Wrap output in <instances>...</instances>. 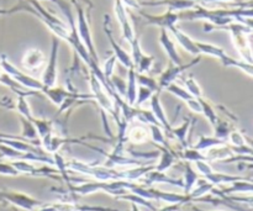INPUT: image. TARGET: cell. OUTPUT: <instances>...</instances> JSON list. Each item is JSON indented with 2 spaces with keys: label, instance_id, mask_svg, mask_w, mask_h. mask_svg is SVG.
Here are the masks:
<instances>
[{
  "label": "cell",
  "instance_id": "9c48e42d",
  "mask_svg": "<svg viewBox=\"0 0 253 211\" xmlns=\"http://www.w3.org/2000/svg\"><path fill=\"white\" fill-rule=\"evenodd\" d=\"M114 12H115L116 20H118L119 25H120L121 34H123L124 40H126L128 43H131L132 40L135 39L136 34L132 24L130 21V17H128V12L126 10V6L124 5V2L121 0H114Z\"/></svg>",
  "mask_w": 253,
  "mask_h": 211
},
{
  "label": "cell",
  "instance_id": "f6af8a7d",
  "mask_svg": "<svg viewBox=\"0 0 253 211\" xmlns=\"http://www.w3.org/2000/svg\"><path fill=\"white\" fill-rule=\"evenodd\" d=\"M194 163L198 172H199L202 175H204V177H207V175L211 174V173L214 172V169H212V167L209 165L208 161H197V162Z\"/></svg>",
  "mask_w": 253,
  "mask_h": 211
},
{
  "label": "cell",
  "instance_id": "8992f818",
  "mask_svg": "<svg viewBox=\"0 0 253 211\" xmlns=\"http://www.w3.org/2000/svg\"><path fill=\"white\" fill-rule=\"evenodd\" d=\"M0 202L9 203L14 207L20 208L26 211H35L40 208L43 207V203L40 200L34 199L26 194L17 192H11V190H0Z\"/></svg>",
  "mask_w": 253,
  "mask_h": 211
},
{
  "label": "cell",
  "instance_id": "c3c4849f",
  "mask_svg": "<svg viewBox=\"0 0 253 211\" xmlns=\"http://www.w3.org/2000/svg\"><path fill=\"white\" fill-rule=\"evenodd\" d=\"M182 207V204H169L167 207L162 208V209H157V211H179Z\"/></svg>",
  "mask_w": 253,
  "mask_h": 211
},
{
  "label": "cell",
  "instance_id": "f546056e",
  "mask_svg": "<svg viewBox=\"0 0 253 211\" xmlns=\"http://www.w3.org/2000/svg\"><path fill=\"white\" fill-rule=\"evenodd\" d=\"M204 178L208 180V182H210L211 184H214L215 187H216V185H221V184H231V183L236 182V180L242 179L244 177L224 174V173H217L214 170L211 174L207 175V177H204Z\"/></svg>",
  "mask_w": 253,
  "mask_h": 211
},
{
  "label": "cell",
  "instance_id": "d590c367",
  "mask_svg": "<svg viewBox=\"0 0 253 211\" xmlns=\"http://www.w3.org/2000/svg\"><path fill=\"white\" fill-rule=\"evenodd\" d=\"M155 62H156L155 57L143 53V56L141 57L140 62H138L137 66L135 67V69L138 72V73H143V74L151 73L153 66H155Z\"/></svg>",
  "mask_w": 253,
  "mask_h": 211
},
{
  "label": "cell",
  "instance_id": "d4e9b609",
  "mask_svg": "<svg viewBox=\"0 0 253 211\" xmlns=\"http://www.w3.org/2000/svg\"><path fill=\"white\" fill-rule=\"evenodd\" d=\"M42 93H43L44 95L49 99V101H51V103H53L54 105L59 106L64 100H66L67 98H68L69 95H71L72 93H74V91L68 90V89L61 88V86H52V88H46V86H44V89Z\"/></svg>",
  "mask_w": 253,
  "mask_h": 211
},
{
  "label": "cell",
  "instance_id": "7bdbcfd3",
  "mask_svg": "<svg viewBox=\"0 0 253 211\" xmlns=\"http://www.w3.org/2000/svg\"><path fill=\"white\" fill-rule=\"evenodd\" d=\"M131 48H132V52H131V58H132V62H133V66H137V63L140 62L141 57L143 56V52H142V48H141V44H140V37L136 35L135 39L132 40V42H131Z\"/></svg>",
  "mask_w": 253,
  "mask_h": 211
},
{
  "label": "cell",
  "instance_id": "30bf717a",
  "mask_svg": "<svg viewBox=\"0 0 253 211\" xmlns=\"http://www.w3.org/2000/svg\"><path fill=\"white\" fill-rule=\"evenodd\" d=\"M103 27H104V32H105L106 37H108L109 42H110L111 47H113V51H114V54L116 56V59H118V61L127 69L135 67L133 66L132 58H131V54L127 53V52H126L125 49H124L123 47L115 41V37H114L113 35V30H111L110 16H109V15H105V16H104Z\"/></svg>",
  "mask_w": 253,
  "mask_h": 211
},
{
  "label": "cell",
  "instance_id": "3957f363",
  "mask_svg": "<svg viewBox=\"0 0 253 211\" xmlns=\"http://www.w3.org/2000/svg\"><path fill=\"white\" fill-rule=\"evenodd\" d=\"M77 9V31H78L79 37H81L82 42L84 43V46L86 47L88 49L89 54L93 58V61L95 63L100 64L99 62V57L98 53H96L95 46H94V41H93V35H91L90 31V25H89V15L85 12V9H84L83 5L81 2H76L74 4Z\"/></svg>",
  "mask_w": 253,
  "mask_h": 211
},
{
  "label": "cell",
  "instance_id": "4dcf8cb0",
  "mask_svg": "<svg viewBox=\"0 0 253 211\" xmlns=\"http://www.w3.org/2000/svg\"><path fill=\"white\" fill-rule=\"evenodd\" d=\"M200 101V105H202V109H203V113L204 114V116L207 118V120L209 121L210 125L214 127L215 125L217 124V121H219V116H217V113L216 110H215L214 105H212L211 103H210L208 99H205L204 96H202V98H198Z\"/></svg>",
  "mask_w": 253,
  "mask_h": 211
},
{
  "label": "cell",
  "instance_id": "ee69618b",
  "mask_svg": "<svg viewBox=\"0 0 253 211\" xmlns=\"http://www.w3.org/2000/svg\"><path fill=\"white\" fill-rule=\"evenodd\" d=\"M0 174L7 175V177H16L20 173L17 172V169L11 163H5L0 161Z\"/></svg>",
  "mask_w": 253,
  "mask_h": 211
},
{
  "label": "cell",
  "instance_id": "83f0119b",
  "mask_svg": "<svg viewBox=\"0 0 253 211\" xmlns=\"http://www.w3.org/2000/svg\"><path fill=\"white\" fill-rule=\"evenodd\" d=\"M198 177L197 173L190 166V162H187L184 165V178H183V189H184V195H188L193 190V188L197 184Z\"/></svg>",
  "mask_w": 253,
  "mask_h": 211
},
{
  "label": "cell",
  "instance_id": "ba28073f",
  "mask_svg": "<svg viewBox=\"0 0 253 211\" xmlns=\"http://www.w3.org/2000/svg\"><path fill=\"white\" fill-rule=\"evenodd\" d=\"M138 14L142 17V20L145 21L146 25H151V26H157L160 29H166L168 30L169 27L177 25V22L179 21V15L177 11H172V10H167L166 12L160 15H153L145 12L142 9L138 10Z\"/></svg>",
  "mask_w": 253,
  "mask_h": 211
},
{
  "label": "cell",
  "instance_id": "b9f144b4",
  "mask_svg": "<svg viewBox=\"0 0 253 211\" xmlns=\"http://www.w3.org/2000/svg\"><path fill=\"white\" fill-rule=\"evenodd\" d=\"M153 93H155V91H152L151 89L146 88V86H142V85H138L137 98H136V103H135L136 108H141L142 104H145L146 101H150V99L152 98Z\"/></svg>",
  "mask_w": 253,
  "mask_h": 211
},
{
  "label": "cell",
  "instance_id": "cb8c5ba5",
  "mask_svg": "<svg viewBox=\"0 0 253 211\" xmlns=\"http://www.w3.org/2000/svg\"><path fill=\"white\" fill-rule=\"evenodd\" d=\"M53 208L56 211H121L111 208L104 207H90V205H79L77 203H58L53 204Z\"/></svg>",
  "mask_w": 253,
  "mask_h": 211
},
{
  "label": "cell",
  "instance_id": "f5cc1de1",
  "mask_svg": "<svg viewBox=\"0 0 253 211\" xmlns=\"http://www.w3.org/2000/svg\"><path fill=\"white\" fill-rule=\"evenodd\" d=\"M48 1H51V0H48Z\"/></svg>",
  "mask_w": 253,
  "mask_h": 211
},
{
  "label": "cell",
  "instance_id": "484cf974",
  "mask_svg": "<svg viewBox=\"0 0 253 211\" xmlns=\"http://www.w3.org/2000/svg\"><path fill=\"white\" fill-rule=\"evenodd\" d=\"M20 121H21V128H22V133H21V137L25 138V140L30 141L32 145L37 146V142L41 143V140L39 137V133H37L36 127H35L34 123L27 119L22 118L20 116Z\"/></svg>",
  "mask_w": 253,
  "mask_h": 211
},
{
  "label": "cell",
  "instance_id": "d6986e66",
  "mask_svg": "<svg viewBox=\"0 0 253 211\" xmlns=\"http://www.w3.org/2000/svg\"><path fill=\"white\" fill-rule=\"evenodd\" d=\"M141 180H143V183L146 185H152L155 183H162V184H170L174 185V187L183 188V179H173V178L168 177L166 174V172H158L156 169L148 172Z\"/></svg>",
  "mask_w": 253,
  "mask_h": 211
},
{
  "label": "cell",
  "instance_id": "681fc988",
  "mask_svg": "<svg viewBox=\"0 0 253 211\" xmlns=\"http://www.w3.org/2000/svg\"><path fill=\"white\" fill-rule=\"evenodd\" d=\"M245 138H246L247 145H249L250 147H251L252 150H253V138H252V137H250V136H247V135H245Z\"/></svg>",
  "mask_w": 253,
  "mask_h": 211
},
{
  "label": "cell",
  "instance_id": "44dd1931",
  "mask_svg": "<svg viewBox=\"0 0 253 211\" xmlns=\"http://www.w3.org/2000/svg\"><path fill=\"white\" fill-rule=\"evenodd\" d=\"M195 123V119L193 116H189L184 120V123L182 124L178 127H172L170 131V137H174L179 141V143L182 145L183 148L189 147V143H188V135L190 132V127L193 126V124Z\"/></svg>",
  "mask_w": 253,
  "mask_h": 211
},
{
  "label": "cell",
  "instance_id": "7a4b0ae2",
  "mask_svg": "<svg viewBox=\"0 0 253 211\" xmlns=\"http://www.w3.org/2000/svg\"><path fill=\"white\" fill-rule=\"evenodd\" d=\"M88 79H89V86H90L91 94L94 96V100L96 101L99 106H100L101 111L105 114H110L114 118L115 123L118 124L121 119L120 106L113 100L108 91L104 89L103 84L100 83L98 78L94 76L93 73L88 72Z\"/></svg>",
  "mask_w": 253,
  "mask_h": 211
},
{
  "label": "cell",
  "instance_id": "bcb514c9",
  "mask_svg": "<svg viewBox=\"0 0 253 211\" xmlns=\"http://www.w3.org/2000/svg\"><path fill=\"white\" fill-rule=\"evenodd\" d=\"M0 106L4 109H9V110L15 109L14 101L10 98H7V96H0Z\"/></svg>",
  "mask_w": 253,
  "mask_h": 211
},
{
  "label": "cell",
  "instance_id": "ac0fdd59",
  "mask_svg": "<svg viewBox=\"0 0 253 211\" xmlns=\"http://www.w3.org/2000/svg\"><path fill=\"white\" fill-rule=\"evenodd\" d=\"M203 153H204L205 157H207L208 162H224V161L229 160V158L234 157L235 156V152L232 151L231 146H227L226 143L214 146V147L204 151Z\"/></svg>",
  "mask_w": 253,
  "mask_h": 211
},
{
  "label": "cell",
  "instance_id": "5b68a950",
  "mask_svg": "<svg viewBox=\"0 0 253 211\" xmlns=\"http://www.w3.org/2000/svg\"><path fill=\"white\" fill-rule=\"evenodd\" d=\"M202 61V56H197L195 59L190 61L189 63H182V64H173L172 62L169 63L168 68L166 71H163L161 73L160 78L157 79V83H158V90L162 91L166 90L169 84L174 83V81L177 78H179L183 73L188 71V69L193 68L195 67L197 64H199V62Z\"/></svg>",
  "mask_w": 253,
  "mask_h": 211
},
{
  "label": "cell",
  "instance_id": "836d02e7",
  "mask_svg": "<svg viewBox=\"0 0 253 211\" xmlns=\"http://www.w3.org/2000/svg\"><path fill=\"white\" fill-rule=\"evenodd\" d=\"M35 127H36L37 133H39L40 140L44 138L46 136L51 135L53 132V127H52V120H44V119H36L32 120Z\"/></svg>",
  "mask_w": 253,
  "mask_h": 211
},
{
  "label": "cell",
  "instance_id": "f1b7e54d",
  "mask_svg": "<svg viewBox=\"0 0 253 211\" xmlns=\"http://www.w3.org/2000/svg\"><path fill=\"white\" fill-rule=\"evenodd\" d=\"M195 43H197V47L198 49H199L200 54H207V56L214 57V58L219 59V61L226 54V52H225L221 47L215 46V44L202 41H195Z\"/></svg>",
  "mask_w": 253,
  "mask_h": 211
},
{
  "label": "cell",
  "instance_id": "603a6c76",
  "mask_svg": "<svg viewBox=\"0 0 253 211\" xmlns=\"http://www.w3.org/2000/svg\"><path fill=\"white\" fill-rule=\"evenodd\" d=\"M155 169V166H135L130 167L125 170H121V177L123 180L127 182H135V180H141L148 172Z\"/></svg>",
  "mask_w": 253,
  "mask_h": 211
},
{
  "label": "cell",
  "instance_id": "9a60e30c",
  "mask_svg": "<svg viewBox=\"0 0 253 211\" xmlns=\"http://www.w3.org/2000/svg\"><path fill=\"white\" fill-rule=\"evenodd\" d=\"M160 43L162 46L163 51L166 52V54L168 56L169 61L172 62L173 64H182V57L179 56L177 51V47H175L174 41L172 40V37L169 36V32L166 29H161L160 34Z\"/></svg>",
  "mask_w": 253,
  "mask_h": 211
},
{
  "label": "cell",
  "instance_id": "52a82bcc",
  "mask_svg": "<svg viewBox=\"0 0 253 211\" xmlns=\"http://www.w3.org/2000/svg\"><path fill=\"white\" fill-rule=\"evenodd\" d=\"M58 49H59V41L58 37H52V47H51V54H49L48 63H47L46 68H44L43 73H42L41 82L46 88H52L56 86L57 83V76H58V71H57V62H58Z\"/></svg>",
  "mask_w": 253,
  "mask_h": 211
},
{
  "label": "cell",
  "instance_id": "7dc6e473",
  "mask_svg": "<svg viewBox=\"0 0 253 211\" xmlns=\"http://www.w3.org/2000/svg\"><path fill=\"white\" fill-rule=\"evenodd\" d=\"M124 2V5L127 7H131V9H135V10H141L142 6H141V2L140 0H121Z\"/></svg>",
  "mask_w": 253,
  "mask_h": 211
},
{
  "label": "cell",
  "instance_id": "4fadbf2b",
  "mask_svg": "<svg viewBox=\"0 0 253 211\" xmlns=\"http://www.w3.org/2000/svg\"><path fill=\"white\" fill-rule=\"evenodd\" d=\"M141 6H167L172 11H184L190 10L198 4L193 0H156V1H140Z\"/></svg>",
  "mask_w": 253,
  "mask_h": 211
},
{
  "label": "cell",
  "instance_id": "1f68e13d",
  "mask_svg": "<svg viewBox=\"0 0 253 211\" xmlns=\"http://www.w3.org/2000/svg\"><path fill=\"white\" fill-rule=\"evenodd\" d=\"M222 143H226V141L221 140V138H217V137H208V136H200L199 140H198V142L195 143L194 146H193V148H195V150L198 151H202V152H204V151L209 150V148L214 147V146H219V145H222Z\"/></svg>",
  "mask_w": 253,
  "mask_h": 211
},
{
  "label": "cell",
  "instance_id": "7c38bea8",
  "mask_svg": "<svg viewBox=\"0 0 253 211\" xmlns=\"http://www.w3.org/2000/svg\"><path fill=\"white\" fill-rule=\"evenodd\" d=\"M44 54L39 48H30L25 52L21 59V66L30 73L40 71L44 64Z\"/></svg>",
  "mask_w": 253,
  "mask_h": 211
},
{
  "label": "cell",
  "instance_id": "2e32d148",
  "mask_svg": "<svg viewBox=\"0 0 253 211\" xmlns=\"http://www.w3.org/2000/svg\"><path fill=\"white\" fill-rule=\"evenodd\" d=\"M150 137L151 135L148 125H145V124L140 123V121L133 124L132 126L128 125L127 131H126V141H128V142L140 145V143L146 142Z\"/></svg>",
  "mask_w": 253,
  "mask_h": 211
},
{
  "label": "cell",
  "instance_id": "e575fe53",
  "mask_svg": "<svg viewBox=\"0 0 253 211\" xmlns=\"http://www.w3.org/2000/svg\"><path fill=\"white\" fill-rule=\"evenodd\" d=\"M26 99L27 98H25V96H17L16 104H15V110H17L20 116L32 121L35 119V116L32 115V111L31 109H30V105L29 103H27Z\"/></svg>",
  "mask_w": 253,
  "mask_h": 211
},
{
  "label": "cell",
  "instance_id": "6da1fadb",
  "mask_svg": "<svg viewBox=\"0 0 253 211\" xmlns=\"http://www.w3.org/2000/svg\"><path fill=\"white\" fill-rule=\"evenodd\" d=\"M220 30L230 32L232 43L241 56L242 61L247 62V63H253V51L251 41H250V35L253 34L252 30L239 21L231 22Z\"/></svg>",
  "mask_w": 253,
  "mask_h": 211
},
{
  "label": "cell",
  "instance_id": "7402d4cb",
  "mask_svg": "<svg viewBox=\"0 0 253 211\" xmlns=\"http://www.w3.org/2000/svg\"><path fill=\"white\" fill-rule=\"evenodd\" d=\"M127 88H126V95L125 100L128 105L135 106L136 98H137V90H138V84L136 81V69L135 67L128 68L127 71Z\"/></svg>",
  "mask_w": 253,
  "mask_h": 211
},
{
  "label": "cell",
  "instance_id": "f35d334b",
  "mask_svg": "<svg viewBox=\"0 0 253 211\" xmlns=\"http://www.w3.org/2000/svg\"><path fill=\"white\" fill-rule=\"evenodd\" d=\"M184 85L185 89H187L188 93L190 94L194 98H202L203 95V90L200 88V85L198 84V82L195 81L193 77H188V78H184Z\"/></svg>",
  "mask_w": 253,
  "mask_h": 211
},
{
  "label": "cell",
  "instance_id": "8d00e7d4",
  "mask_svg": "<svg viewBox=\"0 0 253 211\" xmlns=\"http://www.w3.org/2000/svg\"><path fill=\"white\" fill-rule=\"evenodd\" d=\"M136 81H137V84L138 85H142V86H146V88L151 89L152 91H160L158 90V83L157 81H156L155 78H152V77L147 76V74H143V73H138L137 71H136ZM161 93V91H160Z\"/></svg>",
  "mask_w": 253,
  "mask_h": 211
},
{
  "label": "cell",
  "instance_id": "277c9868",
  "mask_svg": "<svg viewBox=\"0 0 253 211\" xmlns=\"http://www.w3.org/2000/svg\"><path fill=\"white\" fill-rule=\"evenodd\" d=\"M0 66L4 69L5 73L9 74V76L11 77L15 82H17L20 85L25 86V88L27 89H31V90L35 91H41V93L43 91L44 85L42 84L41 81H39V79L36 78H32L31 76H29V74L24 73V72H21L20 69H17L14 64L10 63V61L6 58L5 54H2V56L0 57Z\"/></svg>",
  "mask_w": 253,
  "mask_h": 211
},
{
  "label": "cell",
  "instance_id": "8fae6325",
  "mask_svg": "<svg viewBox=\"0 0 253 211\" xmlns=\"http://www.w3.org/2000/svg\"><path fill=\"white\" fill-rule=\"evenodd\" d=\"M11 163L20 174L32 175V177H48V178H57L56 174H58V169H53L49 167L36 168L32 165H30L29 161H12Z\"/></svg>",
  "mask_w": 253,
  "mask_h": 211
},
{
  "label": "cell",
  "instance_id": "d6a6232c",
  "mask_svg": "<svg viewBox=\"0 0 253 211\" xmlns=\"http://www.w3.org/2000/svg\"><path fill=\"white\" fill-rule=\"evenodd\" d=\"M179 160H184L187 162H197V161H207L204 153L202 151H198L193 147L183 148L182 152L178 153Z\"/></svg>",
  "mask_w": 253,
  "mask_h": 211
},
{
  "label": "cell",
  "instance_id": "60d3db41",
  "mask_svg": "<svg viewBox=\"0 0 253 211\" xmlns=\"http://www.w3.org/2000/svg\"><path fill=\"white\" fill-rule=\"evenodd\" d=\"M116 61H118V59H116V56L113 53L109 58L105 59L103 68H101V71H103L104 73V77H105V79L108 81L109 84H110V78L114 76V69H115Z\"/></svg>",
  "mask_w": 253,
  "mask_h": 211
},
{
  "label": "cell",
  "instance_id": "ffe728a7",
  "mask_svg": "<svg viewBox=\"0 0 253 211\" xmlns=\"http://www.w3.org/2000/svg\"><path fill=\"white\" fill-rule=\"evenodd\" d=\"M161 152V158L160 162L157 166H155V169L158 172H166V170L169 169L170 167L175 165L179 157H178V153L174 152L172 148L168 146V147H163V146H158Z\"/></svg>",
  "mask_w": 253,
  "mask_h": 211
},
{
  "label": "cell",
  "instance_id": "f907efd6",
  "mask_svg": "<svg viewBox=\"0 0 253 211\" xmlns=\"http://www.w3.org/2000/svg\"><path fill=\"white\" fill-rule=\"evenodd\" d=\"M131 211H140V209H138V205L131 203Z\"/></svg>",
  "mask_w": 253,
  "mask_h": 211
},
{
  "label": "cell",
  "instance_id": "4316f807",
  "mask_svg": "<svg viewBox=\"0 0 253 211\" xmlns=\"http://www.w3.org/2000/svg\"><path fill=\"white\" fill-rule=\"evenodd\" d=\"M220 62H221L225 67H234V68L240 69V71H242L244 73H246L247 76L253 78V63H247V62L242 61V59H235L234 57L229 56L227 53L220 59Z\"/></svg>",
  "mask_w": 253,
  "mask_h": 211
},
{
  "label": "cell",
  "instance_id": "74e56055",
  "mask_svg": "<svg viewBox=\"0 0 253 211\" xmlns=\"http://www.w3.org/2000/svg\"><path fill=\"white\" fill-rule=\"evenodd\" d=\"M150 128V135L151 138L157 143L158 146H163V147H168L167 140H166V136L163 133V128L161 126L157 125H148Z\"/></svg>",
  "mask_w": 253,
  "mask_h": 211
},
{
  "label": "cell",
  "instance_id": "e0dca14e",
  "mask_svg": "<svg viewBox=\"0 0 253 211\" xmlns=\"http://www.w3.org/2000/svg\"><path fill=\"white\" fill-rule=\"evenodd\" d=\"M168 30H169V31L172 32V35H173V36H174L175 41H177L178 43H179L180 46H182V48L185 49V51H187L188 53L193 54V56H195V57H197V56H202V54H200V52H199V49H198L197 43H195L194 40H193L190 36H188V35L185 34V32H183L182 30H180L179 27L177 26V25H174V26L169 27V29H168Z\"/></svg>",
  "mask_w": 253,
  "mask_h": 211
},
{
  "label": "cell",
  "instance_id": "5bb4252c",
  "mask_svg": "<svg viewBox=\"0 0 253 211\" xmlns=\"http://www.w3.org/2000/svg\"><path fill=\"white\" fill-rule=\"evenodd\" d=\"M161 93L160 91H156L153 93L152 98L150 99V105H151V111L153 113V115L156 116L158 121H160L161 126H162L163 130L167 132V135L170 137V131H172V125L168 121L167 115L165 113V109H163L162 104H161V99H160Z\"/></svg>",
  "mask_w": 253,
  "mask_h": 211
},
{
  "label": "cell",
  "instance_id": "816d5d0a",
  "mask_svg": "<svg viewBox=\"0 0 253 211\" xmlns=\"http://www.w3.org/2000/svg\"><path fill=\"white\" fill-rule=\"evenodd\" d=\"M193 210H194V211H204V210H200L199 208H197V207H194V208H193Z\"/></svg>",
  "mask_w": 253,
  "mask_h": 211
},
{
  "label": "cell",
  "instance_id": "ab89813d",
  "mask_svg": "<svg viewBox=\"0 0 253 211\" xmlns=\"http://www.w3.org/2000/svg\"><path fill=\"white\" fill-rule=\"evenodd\" d=\"M110 84L111 86H113L114 90H115L121 98H125L126 88H127V83H126L125 79L114 74V76L110 78Z\"/></svg>",
  "mask_w": 253,
  "mask_h": 211
}]
</instances>
